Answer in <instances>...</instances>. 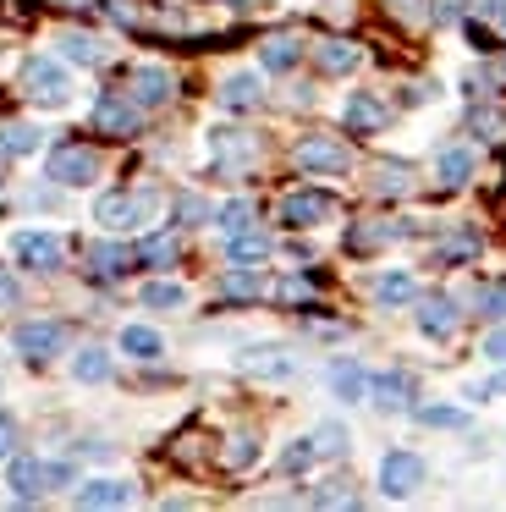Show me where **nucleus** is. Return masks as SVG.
<instances>
[{"label":"nucleus","instance_id":"obj_41","mask_svg":"<svg viewBox=\"0 0 506 512\" xmlns=\"http://www.w3.org/2000/svg\"><path fill=\"white\" fill-rule=\"evenodd\" d=\"M473 133H479V138H501V133H506V116H495V111H473Z\"/></svg>","mask_w":506,"mask_h":512},{"label":"nucleus","instance_id":"obj_17","mask_svg":"<svg viewBox=\"0 0 506 512\" xmlns=\"http://www.w3.org/2000/svg\"><path fill=\"white\" fill-rule=\"evenodd\" d=\"M369 292H374L380 309H402V303L418 298V281H413V270H385V276H374Z\"/></svg>","mask_w":506,"mask_h":512},{"label":"nucleus","instance_id":"obj_45","mask_svg":"<svg viewBox=\"0 0 506 512\" xmlns=\"http://www.w3.org/2000/svg\"><path fill=\"white\" fill-rule=\"evenodd\" d=\"M22 298V287H17V276H11L6 265H0V309H11V303Z\"/></svg>","mask_w":506,"mask_h":512},{"label":"nucleus","instance_id":"obj_7","mask_svg":"<svg viewBox=\"0 0 506 512\" xmlns=\"http://www.w3.org/2000/svg\"><path fill=\"white\" fill-rule=\"evenodd\" d=\"M297 166H303L308 177H347L352 155L336 138H303V144H297Z\"/></svg>","mask_w":506,"mask_h":512},{"label":"nucleus","instance_id":"obj_37","mask_svg":"<svg viewBox=\"0 0 506 512\" xmlns=\"http://www.w3.org/2000/svg\"><path fill=\"white\" fill-rule=\"evenodd\" d=\"M314 452H319V457H341V452H347V430H341L336 419L319 424V430H314Z\"/></svg>","mask_w":506,"mask_h":512},{"label":"nucleus","instance_id":"obj_30","mask_svg":"<svg viewBox=\"0 0 506 512\" xmlns=\"http://www.w3.org/2000/svg\"><path fill=\"white\" fill-rule=\"evenodd\" d=\"M297 39H286V34H275V39H264V50H259V61H264V72H292L297 67Z\"/></svg>","mask_w":506,"mask_h":512},{"label":"nucleus","instance_id":"obj_44","mask_svg":"<svg viewBox=\"0 0 506 512\" xmlns=\"http://www.w3.org/2000/svg\"><path fill=\"white\" fill-rule=\"evenodd\" d=\"M11 452H17V419L0 413V457H11Z\"/></svg>","mask_w":506,"mask_h":512},{"label":"nucleus","instance_id":"obj_22","mask_svg":"<svg viewBox=\"0 0 506 512\" xmlns=\"http://www.w3.org/2000/svg\"><path fill=\"white\" fill-rule=\"evenodd\" d=\"M259 100L264 94H259V78H253V72H231V78L220 83V105H226V111H253Z\"/></svg>","mask_w":506,"mask_h":512},{"label":"nucleus","instance_id":"obj_47","mask_svg":"<svg viewBox=\"0 0 506 512\" xmlns=\"http://www.w3.org/2000/svg\"><path fill=\"white\" fill-rule=\"evenodd\" d=\"M231 6H248V0H231Z\"/></svg>","mask_w":506,"mask_h":512},{"label":"nucleus","instance_id":"obj_28","mask_svg":"<svg viewBox=\"0 0 506 512\" xmlns=\"http://www.w3.org/2000/svg\"><path fill=\"white\" fill-rule=\"evenodd\" d=\"M435 177L446 182V188H462V182L473 177V149H440V160H435Z\"/></svg>","mask_w":506,"mask_h":512},{"label":"nucleus","instance_id":"obj_12","mask_svg":"<svg viewBox=\"0 0 506 512\" xmlns=\"http://www.w3.org/2000/svg\"><path fill=\"white\" fill-rule=\"evenodd\" d=\"M209 149H215L220 171H248L253 166V138L237 133V127H215V133H209Z\"/></svg>","mask_w":506,"mask_h":512},{"label":"nucleus","instance_id":"obj_29","mask_svg":"<svg viewBox=\"0 0 506 512\" xmlns=\"http://www.w3.org/2000/svg\"><path fill=\"white\" fill-rule=\"evenodd\" d=\"M143 309H165V314L187 309V287L182 281H149L143 287Z\"/></svg>","mask_w":506,"mask_h":512},{"label":"nucleus","instance_id":"obj_19","mask_svg":"<svg viewBox=\"0 0 506 512\" xmlns=\"http://www.w3.org/2000/svg\"><path fill=\"white\" fill-rule=\"evenodd\" d=\"M369 402L380 413L407 408V402H413V380H407V375H369Z\"/></svg>","mask_w":506,"mask_h":512},{"label":"nucleus","instance_id":"obj_24","mask_svg":"<svg viewBox=\"0 0 506 512\" xmlns=\"http://www.w3.org/2000/svg\"><path fill=\"white\" fill-rule=\"evenodd\" d=\"M39 144H44V133H39V127H28V122L0 127V160H22V155H33Z\"/></svg>","mask_w":506,"mask_h":512},{"label":"nucleus","instance_id":"obj_4","mask_svg":"<svg viewBox=\"0 0 506 512\" xmlns=\"http://www.w3.org/2000/svg\"><path fill=\"white\" fill-rule=\"evenodd\" d=\"M424 474H429V468H424V457H418V452H385L380 457V490L391 501H407L418 485H424Z\"/></svg>","mask_w":506,"mask_h":512},{"label":"nucleus","instance_id":"obj_35","mask_svg":"<svg viewBox=\"0 0 506 512\" xmlns=\"http://www.w3.org/2000/svg\"><path fill=\"white\" fill-rule=\"evenodd\" d=\"M220 292H226V298H259V292H264V276H253V265H237L226 281H220Z\"/></svg>","mask_w":506,"mask_h":512},{"label":"nucleus","instance_id":"obj_21","mask_svg":"<svg viewBox=\"0 0 506 512\" xmlns=\"http://www.w3.org/2000/svg\"><path fill=\"white\" fill-rule=\"evenodd\" d=\"M385 122H391V111H385L374 94H352L347 100V127L352 133H385Z\"/></svg>","mask_w":506,"mask_h":512},{"label":"nucleus","instance_id":"obj_8","mask_svg":"<svg viewBox=\"0 0 506 512\" xmlns=\"http://www.w3.org/2000/svg\"><path fill=\"white\" fill-rule=\"evenodd\" d=\"M11 254H17V265H28V270H61L66 243L55 232H17L11 237Z\"/></svg>","mask_w":506,"mask_h":512},{"label":"nucleus","instance_id":"obj_25","mask_svg":"<svg viewBox=\"0 0 506 512\" xmlns=\"http://www.w3.org/2000/svg\"><path fill=\"white\" fill-rule=\"evenodd\" d=\"M127 265H132V254L121 243H94V248H88V270H94V276H105V281H116Z\"/></svg>","mask_w":506,"mask_h":512},{"label":"nucleus","instance_id":"obj_23","mask_svg":"<svg viewBox=\"0 0 506 512\" xmlns=\"http://www.w3.org/2000/svg\"><path fill=\"white\" fill-rule=\"evenodd\" d=\"M72 380H83V386H105L110 380V353L105 347H77L72 353Z\"/></svg>","mask_w":506,"mask_h":512},{"label":"nucleus","instance_id":"obj_15","mask_svg":"<svg viewBox=\"0 0 506 512\" xmlns=\"http://www.w3.org/2000/svg\"><path fill=\"white\" fill-rule=\"evenodd\" d=\"M55 56L72 61V67H99V61H105L110 50L99 45L94 34H83V28H66V34H55Z\"/></svg>","mask_w":506,"mask_h":512},{"label":"nucleus","instance_id":"obj_14","mask_svg":"<svg viewBox=\"0 0 506 512\" xmlns=\"http://www.w3.org/2000/svg\"><path fill=\"white\" fill-rule=\"evenodd\" d=\"M132 496H138V490H132L127 479H83V485L72 490L77 507H127Z\"/></svg>","mask_w":506,"mask_h":512},{"label":"nucleus","instance_id":"obj_31","mask_svg":"<svg viewBox=\"0 0 506 512\" xmlns=\"http://www.w3.org/2000/svg\"><path fill=\"white\" fill-rule=\"evenodd\" d=\"M215 226H220V237H237V232H248V226H253V204H248V199H231V204H220V210H215Z\"/></svg>","mask_w":506,"mask_h":512},{"label":"nucleus","instance_id":"obj_10","mask_svg":"<svg viewBox=\"0 0 506 512\" xmlns=\"http://www.w3.org/2000/svg\"><path fill=\"white\" fill-rule=\"evenodd\" d=\"M237 369H242V375H253V380H292L297 375V358L281 353V347H248V353L237 358Z\"/></svg>","mask_w":506,"mask_h":512},{"label":"nucleus","instance_id":"obj_43","mask_svg":"<svg viewBox=\"0 0 506 512\" xmlns=\"http://www.w3.org/2000/svg\"><path fill=\"white\" fill-rule=\"evenodd\" d=\"M484 358H490L495 369H506V331H490V336H484Z\"/></svg>","mask_w":506,"mask_h":512},{"label":"nucleus","instance_id":"obj_16","mask_svg":"<svg viewBox=\"0 0 506 512\" xmlns=\"http://www.w3.org/2000/svg\"><path fill=\"white\" fill-rule=\"evenodd\" d=\"M418 331H424L429 342L457 336V303H451V298H424V303H418Z\"/></svg>","mask_w":506,"mask_h":512},{"label":"nucleus","instance_id":"obj_1","mask_svg":"<svg viewBox=\"0 0 506 512\" xmlns=\"http://www.w3.org/2000/svg\"><path fill=\"white\" fill-rule=\"evenodd\" d=\"M154 210H160V193L154 188H138V193L121 188L94 204V221H99V232H143L154 221Z\"/></svg>","mask_w":506,"mask_h":512},{"label":"nucleus","instance_id":"obj_34","mask_svg":"<svg viewBox=\"0 0 506 512\" xmlns=\"http://www.w3.org/2000/svg\"><path fill=\"white\" fill-rule=\"evenodd\" d=\"M138 259H143V265H171V259H176V232L143 237V243H138Z\"/></svg>","mask_w":506,"mask_h":512},{"label":"nucleus","instance_id":"obj_39","mask_svg":"<svg viewBox=\"0 0 506 512\" xmlns=\"http://www.w3.org/2000/svg\"><path fill=\"white\" fill-rule=\"evenodd\" d=\"M396 237H407V226H358L352 248H380V243H396Z\"/></svg>","mask_w":506,"mask_h":512},{"label":"nucleus","instance_id":"obj_46","mask_svg":"<svg viewBox=\"0 0 506 512\" xmlns=\"http://www.w3.org/2000/svg\"><path fill=\"white\" fill-rule=\"evenodd\" d=\"M495 23H501V28H506V0H495Z\"/></svg>","mask_w":506,"mask_h":512},{"label":"nucleus","instance_id":"obj_6","mask_svg":"<svg viewBox=\"0 0 506 512\" xmlns=\"http://www.w3.org/2000/svg\"><path fill=\"white\" fill-rule=\"evenodd\" d=\"M330 215H336V199L319 188H303V193H286L281 199V221L292 226V232H308V226H325Z\"/></svg>","mask_w":506,"mask_h":512},{"label":"nucleus","instance_id":"obj_9","mask_svg":"<svg viewBox=\"0 0 506 512\" xmlns=\"http://www.w3.org/2000/svg\"><path fill=\"white\" fill-rule=\"evenodd\" d=\"M11 347H17L22 358H55L66 347V331L55 320H28V325L11 331Z\"/></svg>","mask_w":506,"mask_h":512},{"label":"nucleus","instance_id":"obj_42","mask_svg":"<svg viewBox=\"0 0 506 512\" xmlns=\"http://www.w3.org/2000/svg\"><path fill=\"white\" fill-rule=\"evenodd\" d=\"M484 314H490V320H506V281H495V287H484Z\"/></svg>","mask_w":506,"mask_h":512},{"label":"nucleus","instance_id":"obj_32","mask_svg":"<svg viewBox=\"0 0 506 512\" xmlns=\"http://www.w3.org/2000/svg\"><path fill=\"white\" fill-rule=\"evenodd\" d=\"M319 67L325 72H352L358 67V45H347V39H325V45H319Z\"/></svg>","mask_w":506,"mask_h":512},{"label":"nucleus","instance_id":"obj_3","mask_svg":"<svg viewBox=\"0 0 506 512\" xmlns=\"http://www.w3.org/2000/svg\"><path fill=\"white\" fill-rule=\"evenodd\" d=\"M44 177H50L55 188H88V182H99V155L83 144H61L44 160Z\"/></svg>","mask_w":506,"mask_h":512},{"label":"nucleus","instance_id":"obj_36","mask_svg":"<svg viewBox=\"0 0 506 512\" xmlns=\"http://www.w3.org/2000/svg\"><path fill=\"white\" fill-rule=\"evenodd\" d=\"M314 435H303V441H292V446H286V452H281V468H286V474H303V468H314Z\"/></svg>","mask_w":506,"mask_h":512},{"label":"nucleus","instance_id":"obj_40","mask_svg":"<svg viewBox=\"0 0 506 512\" xmlns=\"http://www.w3.org/2000/svg\"><path fill=\"white\" fill-rule=\"evenodd\" d=\"M380 193H407L413 182H407V166H380V182H374Z\"/></svg>","mask_w":506,"mask_h":512},{"label":"nucleus","instance_id":"obj_20","mask_svg":"<svg viewBox=\"0 0 506 512\" xmlns=\"http://www.w3.org/2000/svg\"><path fill=\"white\" fill-rule=\"evenodd\" d=\"M121 353L138 358V364H154L165 353V336L154 325H121Z\"/></svg>","mask_w":506,"mask_h":512},{"label":"nucleus","instance_id":"obj_48","mask_svg":"<svg viewBox=\"0 0 506 512\" xmlns=\"http://www.w3.org/2000/svg\"><path fill=\"white\" fill-rule=\"evenodd\" d=\"M72 6H77V0H72Z\"/></svg>","mask_w":506,"mask_h":512},{"label":"nucleus","instance_id":"obj_27","mask_svg":"<svg viewBox=\"0 0 506 512\" xmlns=\"http://www.w3.org/2000/svg\"><path fill=\"white\" fill-rule=\"evenodd\" d=\"M413 419L429 424V430H462L468 408H457V402H424V408H413Z\"/></svg>","mask_w":506,"mask_h":512},{"label":"nucleus","instance_id":"obj_11","mask_svg":"<svg viewBox=\"0 0 506 512\" xmlns=\"http://www.w3.org/2000/svg\"><path fill=\"white\" fill-rule=\"evenodd\" d=\"M127 94L143 105V111H160V105L176 94V78H171L165 67H132V83H127Z\"/></svg>","mask_w":506,"mask_h":512},{"label":"nucleus","instance_id":"obj_33","mask_svg":"<svg viewBox=\"0 0 506 512\" xmlns=\"http://www.w3.org/2000/svg\"><path fill=\"white\" fill-rule=\"evenodd\" d=\"M171 215H176L182 226L215 221V210H209V199H198V193H176V199H171Z\"/></svg>","mask_w":506,"mask_h":512},{"label":"nucleus","instance_id":"obj_5","mask_svg":"<svg viewBox=\"0 0 506 512\" xmlns=\"http://www.w3.org/2000/svg\"><path fill=\"white\" fill-rule=\"evenodd\" d=\"M94 127L110 138H132L143 127V105L132 94H99L94 100Z\"/></svg>","mask_w":506,"mask_h":512},{"label":"nucleus","instance_id":"obj_18","mask_svg":"<svg viewBox=\"0 0 506 512\" xmlns=\"http://www.w3.org/2000/svg\"><path fill=\"white\" fill-rule=\"evenodd\" d=\"M6 485H11V496H17V501H39L44 496V463H39V457H11Z\"/></svg>","mask_w":506,"mask_h":512},{"label":"nucleus","instance_id":"obj_2","mask_svg":"<svg viewBox=\"0 0 506 512\" xmlns=\"http://www.w3.org/2000/svg\"><path fill=\"white\" fill-rule=\"evenodd\" d=\"M22 89L33 105L61 111V105H72V72L61 67V56H28L22 61Z\"/></svg>","mask_w":506,"mask_h":512},{"label":"nucleus","instance_id":"obj_26","mask_svg":"<svg viewBox=\"0 0 506 512\" xmlns=\"http://www.w3.org/2000/svg\"><path fill=\"white\" fill-rule=\"evenodd\" d=\"M226 254H231V265H259V259H270V237H259L248 226V232L226 237Z\"/></svg>","mask_w":506,"mask_h":512},{"label":"nucleus","instance_id":"obj_38","mask_svg":"<svg viewBox=\"0 0 506 512\" xmlns=\"http://www.w3.org/2000/svg\"><path fill=\"white\" fill-rule=\"evenodd\" d=\"M259 463V441L253 435H231L226 441V468H253Z\"/></svg>","mask_w":506,"mask_h":512},{"label":"nucleus","instance_id":"obj_13","mask_svg":"<svg viewBox=\"0 0 506 512\" xmlns=\"http://www.w3.org/2000/svg\"><path fill=\"white\" fill-rule=\"evenodd\" d=\"M325 380H330V397L336 402H369V369L352 364V358H336L325 369Z\"/></svg>","mask_w":506,"mask_h":512}]
</instances>
